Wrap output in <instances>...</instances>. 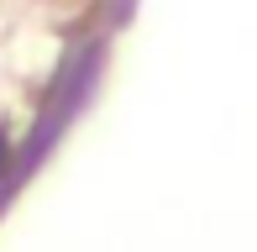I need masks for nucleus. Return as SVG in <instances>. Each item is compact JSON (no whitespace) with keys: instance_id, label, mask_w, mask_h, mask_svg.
I'll use <instances>...</instances> for the list:
<instances>
[{"instance_id":"nucleus-1","label":"nucleus","mask_w":257,"mask_h":252,"mask_svg":"<svg viewBox=\"0 0 257 252\" xmlns=\"http://www.w3.org/2000/svg\"><path fill=\"white\" fill-rule=\"evenodd\" d=\"M11 163H16V137H11V126L0 121V179L11 174Z\"/></svg>"}]
</instances>
